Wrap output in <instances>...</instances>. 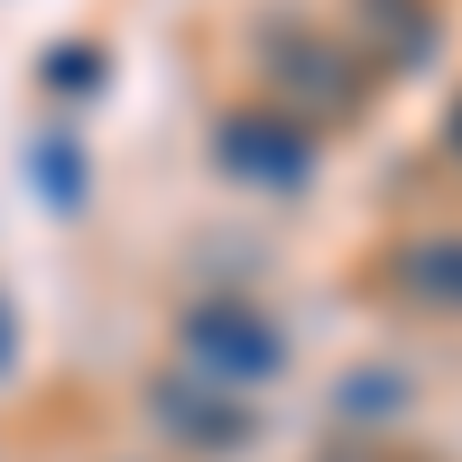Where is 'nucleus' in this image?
Masks as SVG:
<instances>
[{
	"label": "nucleus",
	"mask_w": 462,
	"mask_h": 462,
	"mask_svg": "<svg viewBox=\"0 0 462 462\" xmlns=\"http://www.w3.org/2000/svg\"><path fill=\"white\" fill-rule=\"evenodd\" d=\"M259 74L296 102V121L315 111V121H342V111H361L370 74L361 56L342 47V37H315V28H259Z\"/></svg>",
	"instance_id": "f257e3e1"
},
{
	"label": "nucleus",
	"mask_w": 462,
	"mask_h": 462,
	"mask_svg": "<svg viewBox=\"0 0 462 462\" xmlns=\"http://www.w3.org/2000/svg\"><path fill=\"white\" fill-rule=\"evenodd\" d=\"M213 158L241 185H259V195H296V185L315 176V130H305L296 111H231L213 130Z\"/></svg>",
	"instance_id": "f03ea898"
},
{
	"label": "nucleus",
	"mask_w": 462,
	"mask_h": 462,
	"mask_svg": "<svg viewBox=\"0 0 462 462\" xmlns=\"http://www.w3.org/2000/svg\"><path fill=\"white\" fill-rule=\"evenodd\" d=\"M185 361L213 370V379H250V389H259V379L287 370V342H278V324H268V315L213 296V305H185Z\"/></svg>",
	"instance_id": "7ed1b4c3"
},
{
	"label": "nucleus",
	"mask_w": 462,
	"mask_h": 462,
	"mask_svg": "<svg viewBox=\"0 0 462 462\" xmlns=\"http://www.w3.org/2000/svg\"><path fill=\"white\" fill-rule=\"evenodd\" d=\"M148 407H158V426H167L185 453H241V444L259 435L241 398H204V389H185V379H176V389L158 379V398H148Z\"/></svg>",
	"instance_id": "20e7f679"
},
{
	"label": "nucleus",
	"mask_w": 462,
	"mask_h": 462,
	"mask_svg": "<svg viewBox=\"0 0 462 462\" xmlns=\"http://www.w3.org/2000/svg\"><path fill=\"white\" fill-rule=\"evenodd\" d=\"M389 278H398V296L435 305V315H462V231H435V241H407V250L389 259Z\"/></svg>",
	"instance_id": "39448f33"
},
{
	"label": "nucleus",
	"mask_w": 462,
	"mask_h": 462,
	"mask_svg": "<svg viewBox=\"0 0 462 462\" xmlns=\"http://www.w3.org/2000/svg\"><path fill=\"white\" fill-rule=\"evenodd\" d=\"M361 37H370V56H398V65H426L435 56V0H361Z\"/></svg>",
	"instance_id": "423d86ee"
},
{
	"label": "nucleus",
	"mask_w": 462,
	"mask_h": 462,
	"mask_svg": "<svg viewBox=\"0 0 462 462\" xmlns=\"http://www.w3.org/2000/svg\"><path fill=\"white\" fill-rule=\"evenodd\" d=\"M352 426H389V416L407 407V379H389V370H361V379H342V398H333Z\"/></svg>",
	"instance_id": "0eeeda50"
},
{
	"label": "nucleus",
	"mask_w": 462,
	"mask_h": 462,
	"mask_svg": "<svg viewBox=\"0 0 462 462\" xmlns=\"http://www.w3.org/2000/svg\"><path fill=\"white\" fill-rule=\"evenodd\" d=\"M28 167L47 176V204H84V167H74V148H65V139H37V148H28Z\"/></svg>",
	"instance_id": "6e6552de"
},
{
	"label": "nucleus",
	"mask_w": 462,
	"mask_h": 462,
	"mask_svg": "<svg viewBox=\"0 0 462 462\" xmlns=\"http://www.w3.org/2000/svg\"><path fill=\"white\" fill-rule=\"evenodd\" d=\"M47 84H56V93H102V56H84V47L47 56Z\"/></svg>",
	"instance_id": "1a4fd4ad"
},
{
	"label": "nucleus",
	"mask_w": 462,
	"mask_h": 462,
	"mask_svg": "<svg viewBox=\"0 0 462 462\" xmlns=\"http://www.w3.org/2000/svg\"><path fill=\"white\" fill-rule=\"evenodd\" d=\"M444 139H453V158H462V93H453V121H444Z\"/></svg>",
	"instance_id": "9d476101"
},
{
	"label": "nucleus",
	"mask_w": 462,
	"mask_h": 462,
	"mask_svg": "<svg viewBox=\"0 0 462 462\" xmlns=\"http://www.w3.org/2000/svg\"><path fill=\"white\" fill-rule=\"evenodd\" d=\"M324 462H389V453H324Z\"/></svg>",
	"instance_id": "9b49d317"
},
{
	"label": "nucleus",
	"mask_w": 462,
	"mask_h": 462,
	"mask_svg": "<svg viewBox=\"0 0 462 462\" xmlns=\"http://www.w3.org/2000/svg\"><path fill=\"white\" fill-rule=\"evenodd\" d=\"M0 342H10V315H0ZM0 370H10V352H0Z\"/></svg>",
	"instance_id": "f8f14e48"
}]
</instances>
